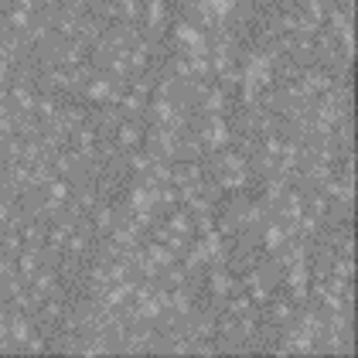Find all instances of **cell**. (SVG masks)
I'll list each match as a JSON object with an SVG mask.
<instances>
[{"instance_id": "cell-2", "label": "cell", "mask_w": 358, "mask_h": 358, "mask_svg": "<svg viewBox=\"0 0 358 358\" xmlns=\"http://www.w3.org/2000/svg\"><path fill=\"white\" fill-rule=\"evenodd\" d=\"M270 321H273L276 328L294 324V321H297V303L290 301V297H283V301H270Z\"/></svg>"}, {"instance_id": "cell-3", "label": "cell", "mask_w": 358, "mask_h": 358, "mask_svg": "<svg viewBox=\"0 0 358 358\" xmlns=\"http://www.w3.org/2000/svg\"><path fill=\"white\" fill-rule=\"evenodd\" d=\"M171 21L167 17V3H143V31H161Z\"/></svg>"}, {"instance_id": "cell-1", "label": "cell", "mask_w": 358, "mask_h": 358, "mask_svg": "<svg viewBox=\"0 0 358 358\" xmlns=\"http://www.w3.org/2000/svg\"><path fill=\"white\" fill-rule=\"evenodd\" d=\"M140 140H143V127H140L137 120H123V123L116 127V147H120L123 154L140 150Z\"/></svg>"}, {"instance_id": "cell-5", "label": "cell", "mask_w": 358, "mask_h": 358, "mask_svg": "<svg viewBox=\"0 0 358 358\" xmlns=\"http://www.w3.org/2000/svg\"><path fill=\"white\" fill-rule=\"evenodd\" d=\"M45 348H48V345H45V338H38V334H31V341L24 345V352H34V355L45 352Z\"/></svg>"}, {"instance_id": "cell-4", "label": "cell", "mask_w": 358, "mask_h": 358, "mask_svg": "<svg viewBox=\"0 0 358 358\" xmlns=\"http://www.w3.org/2000/svg\"><path fill=\"white\" fill-rule=\"evenodd\" d=\"M331 276H341V280H352V273H355V263H352V256H334V263H331Z\"/></svg>"}]
</instances>
